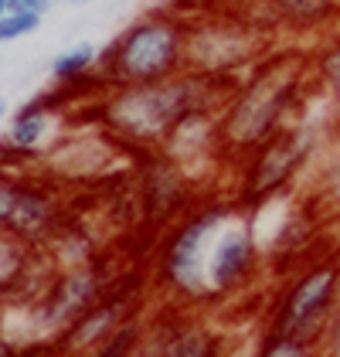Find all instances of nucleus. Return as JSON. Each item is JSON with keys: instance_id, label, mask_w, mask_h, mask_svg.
I'll return each mask as SVG.
<instances>
[{"instance_id": "nucleus-1", "label": "nucleus", "mask_w": 340, "mask_h": 357, "mask_svg": "<svg viewBox=\"0 0 340 357\" xmlns=\"http://www.w3.org/2000/svg\"><path fill=\"white\" fill-rule=\"evenodd\" d=\"M313 96L316 89L310 72V45L283 41L262 61H255L231 85L218 109L222 139L231 164L289 130L307 112Z\"/></svg>"}, {"instance_id": "nucleus-2", "label": "nucleus", "mask_w": 340, "mask_h": 357, "mask_svg": "<svg viewBox=\"0 0 340 357\" xmlns=\"http://www.w3.org/2000/svg\"><path fill=\"white\" fill-rule=\"evenodd\" d=\"M231 85L235 82L184 72L164 82L106 89L99 99L85 102V119L99 123L133 153L160 150L184 116L198 109H222Z\"/></svg>"}, {"instance_id": "nucleus-3", "label": "nucleus", "mask_w": 340, "mask_h": 357, "mask_svg": "<svg viewBox=\"0 0 340 357\" xmlns=\"http://www.w3.org/2000/svg\"><path fill=\"white\" fill-rule=\"evenodd\" d=\"M337 137L340 130L334 116L320 102V96H313L307 112L289 130H283L279 137L255 146L252 153H245L231 164L225 191L249 211L269 204V201L289 197L296 191V184L310 181V174Z\"/></svg>"}, {"instance_id": "nucleus-4", "label": "nucleus", "mask_w": 340, "mask_h": 357, "mask_svg": "<svg viewBox=\"0 0 340 357\" xmlns=\"http://www.w3.org/2000/svg\"><path fill=\"white\" fill-rule=\"evenodd\" d=\"M242 204L228 191H208L198 204L157 238L150 255V282L160 303L184 310H211L208 259L218 231Z\"/></svg>"}, {"instance_id": "nucleus-5", "label": "nucleus", "mask_w": 340, "mask_h": 357, "mask_svg": "<svg viewBox=\"0 0 340 357\" xmlns=\"http://www.w3.org/2000/svg\"><path fill=\"white\" fill-rule=\"evenodd\" d=\"M187 24L177 3H157L133 17L99 52V79L106 89L164 82L187 72Z\"/></svg>"}, {"instance_id": "nucleus-6", "label": "nucleus", "mask_w": 340, "mask_h": 357, "mask_svg": "<svg viewBox=\"0 0 340 357\" xmlns=\"http://www.w3.org/2000/svg\"><path fill=\"white\" fill-rule=\"evenodd\" d=\"M340 303V238L300 269L276 279L262 306V330L323 344Z\"/></svg>"}, {"instance_id": "nucleus-7", "label": "nucleus", "mask_w": 340, "mask_h": 357, "mask_svg": "<svg viewBox=\"0 0 340 357\" xmlns=\"http://www.w3.org/2000/svg\"><path fill=\"white\" fill-rule=\"evenodd\" d=\"M187 72L238 82L255 61L269 55L279 41L252 28L228 0L204 3L198 10H187Z\"/></svg>"}, {"instance_id": "nucleus-8", "label": "nucleus", "mask_w": 340, "mask_h": 357, "mask_svg": "<svg viewBox=\"0 0 340 357\" xmlns=\"http://www.w3.org/2000/svg\"><path fill=\"white\" fill-rule=\"evenodd\" d=\"M133 167V150H126L113 133H106L99 123L85 119L82 126L61 130L34 170L52 177L68 194L75 191H99L123 170Z\"/></svg>"}, {"instance_id": "nucleus-9", "label": "nucleus", "mask_w": 340, "mask_h": 357, "mask_svg": "<svg viewBox=\"0 0 340 357\" xmlns=\"http://www.w3.org/2000/svg\"><path fill=\"white\" fill-rule=\"evenodd\" d=\"M119 269H123V259L116 248L106 252L102 259L75 266V269H52L45 286L34 293V300H28L31 320H34L38 333L45 340H55L58 333H65L82 313H88L113 289Z\"/></svg>"}, {"instance_id": "nucleus-10", "label": "nucleus", "mask_w": 340, "mask_h": 357, "mask_svg": "<svg viewBox=\"0 0 340 357\" xmlns=\"http://www.w3.org/2000/svg\"><path fill=\"white\" fill-rule=\"evenodd\" d=\"M133 184H137V201H140V228L133 235H146L153 245L170 225H177L208 194L164 150L133 153Z\"/></svg>"}, {"instance_id": "nucleus-11", "label": "nucleus", "mask_w": 340, "mask_h": 357, "mask_svg": "<svg viewBox=\"0 0 340 357\" xmlns=\"http://www.w3.org/2000/svg\"><path fill=\"white\" fill-rule=\"evenodd\" d=\"M265 252L255 228V215L249 208H238L228 225L218 231L211 259H208V293L211 306H225L249 296L265 279Z\"/></svg>"}, {"instance_id": "nucleus-12", "label": "nucleus", "mask_w": 340, "mask_h": 357, "mask_svg": "<svg viewBox=\"0 0 340 357\" xmlns=\"http://www.w3.org/2000/svg\"><path fill=\"white\" fill-rule=\"evenodd\" d=\"M72 197L75 194H68L52 177H45L41 170H21L3 231L10 238L24 242L28 248L41 252V248L52 242V235L61 228V221L68 218Z\"/></svg>"}, {"instance_id": "nucleus-13", "label": "nucleus", "mask_w": 340, "mask_h": 357, "mask_svg": "<svg viewBox=\"0 0 340 357\" xmlns=\"http://www.w3.org/2000/svg\"><path fill=\"white\" fill-rule=\"evenodd\" d=\"M68 96L61 89H45V92H34L28 102H21L10 123H7V133L0 137V167H10V170H34L41 153L48 150V143L58 137L55 119L68 109Z\"/></svg>"}, {"instance_id": "nucleus-14", "label": "nucleus", "mask_w": 340, "mask_h": 357, "mask_svg": "<svg viewBox=\"0 0 340 357\" xmlns=\"http://www.w3.org/2000/svg\"><path fill=\"white\" fill-rule=\"evenodd\" d=\"M173 164H180L201 188H208V181H215L222 174V167L231 170V157L222 139V123H218V109H198L184 116L173 133L164 139L160 146Z\"/></svg>"}, {"instance_id": "nucleus-15", "label": "nucleus", "mask_w": 340, "mask_h": 357, "mask_svg": "<svg viewBox=\"0 0 340 357\" xmlns=\"http://www.w3.org/2000/svg\"><path fill=\"white\" fill-rule=\"evenodd\" d=\"M164 327V357H225V333L208 320V310L157 306Z\"/></svg>"}, {"instance_id": "nucleus-16", "label": "nucleus", "mask_w": 340, "mask_h": 357, "mask_svg": "<svg viewBox=\"0 0 340 357\" xmlns=\"http://www.w3.org/2000/svg\"><path fill=\"white\" fill-rule=\"evenodd\" d=\"M283 41L313 45L340 31V0H265Z\"/></svg>"}, {"instance_id": "nucleus-17", "label": "nucleus", "mask_w": 340, "mask_h": 357, "mask_svg": "<svg viewBox=\"0 0 340 357\" xmlns=\"http://www.w3.org/2000/svg\"><path fill=\"white\" fill-rule=\"evenodd\" d=\"M48 275L52 266L38 248H28L24 242L0 231V306L10 300H34Z\"/></svg>"}, {"instance_id": "nucleus-18", "label": "nucleus", "mask_w": 340, "mask_h": 357, "mask_svg": "<svg viewBox=\"0 0 340 357\" xmlns=\"http://www.w3.org/2000/svg\"><path fill=\"white\" fill-rule=\"evenodd\" d=\"M310 72L320 102L327 106L340 130V31L310 45Z\"/></svg>"}, {"instance_id": "nucleus-19", "label": "nucleus", "mask_w": 340, "mask_h": 357, "mask_svg": "<svg viewBox=\"0 0 340 357\" xmlns=\"http://www.w3.org/2000/svg\"><path fill=\"white\" fill-rule=\"evenodd\" d=\"M307 194L323 208V215L340 231V137L334 139V146L323 153V160L310 174Z\"/></svg>"}, {"instance_id": "nucleus-20", "label": "nucleus", "mask_w": 340, "mask_h": 357, "mask_svg": "<svg viewBox=\"0 0 340 357\" xmlns=\"http://www.w3.org/2000/svg\"><path fill=\"white\" fill-rule=\"evenodd\" d=\"M249 357H327V354H323V344L262 330L258 340H255V351Z\"/></svg>"}, {"instance_id": "nucleus-21", "label": "nucleus", "mask_w": 340, "mask_h": 357, "mask_svg": "<svg viewBox=\"0 0 340 357\" xmlns=\"http://www.w3.org/2000/svg\"><path fill=\"white\" fill-rule=\"evenodd\" d=\"M41 14H21V10H7L3 17H0V45H10V41H17V38H28L34 31L41 28Z\"/></svg>"}, {"instance_id": "nucleus-22", "label": "nucleus", "mask_w": 340, "mask_h": 357, "mask_svg": "<svg viewBox=\"0 0 340 357\" xmlns=\"http://www.w3.org/2000/svg\"><path fill=\"white\" fill-rule=\"evenodd\" d=\"M17 177H21V170L0 167V231H3L7 215H10V201H14V191H17Z\"/></svg>"}, {"instance_id": "nucleus-23", "label": "nucleus", "mask_w": 340, "mask_h": 357, "mask_svg": "<svg viewBox=\"0 0 340 357\" xmlns=\"http://www.w3.org/2000/svg\"><path fill=\"white\" fill-rule=\"evenodd\" d=\"M323 354L327 357H340V303H337V313L327 327V337H323Z\"/></svg>"}, {"instance_id": "nucleus-24", "label": "nucleus", "mask_w": 340, "mask_h": 357, "mask_svg": "<svg viewBox=\"0 0 340 357\" xmlns=\"http://www.w3.org/2000/svg\"><path fill=\"white\" fill-rule=\"evenodd\" d=\"M55 0H10V10H21V14H48Z\"/></svg>"}, {"instance_id": "nucleus-25", "label": "nucleus", "mask_w": 340, "mask_h": 357, "mask_svg": "<svg viewBox=\"0 0 340 357\" xmlns=\"http://www.w3.org/2000/svg\"><path fill=\"white\" fill-rule=\"evenodd\" d=\"M10 116V102H7V96H0V123Z\"/></svg>"}, {"instance_id": "nucleus-26", "label": "nucleus", "mask_w": 340, "mask_h": 357, "mask_svg": "<svg viewBox=\"0 0 340 357\" xmlns=\"http://www.w3.org/2000/svg\"><path fill=\"white\" fill-rule=\"evenodd\" d=\"M7 10H10V0H0V17H3Z\"/></svg>"}, {"instance_id": "nucleus-27", "label": "nucleus", "mask_w": 340, "mask_h": 357, "mask_svg": "<svg viewBox=\"0 0 340 357\" xmlns=\"http://www.w3.org/2000/svg\"><path fill=\"white\" fill-rule=\"evenodd\" d=\"M61 3H68V7H79V3H92V0H61Z\"/></svg>"}, {"instance_id": "nucleus-28", "label": "nucleus", "mask_w": 340, "mask_h": 357, "mask_svg": "<svg viewBox=\"0 0 340 357\" xmlns=\"http://www.w3.org/2000/svg\"><path fill=\"white\" fill-rule=\"evenodd\" d=\"M160 3H164V0H160ZM167 3H173V0H167Z\"/></svg>"}]
</instances>
